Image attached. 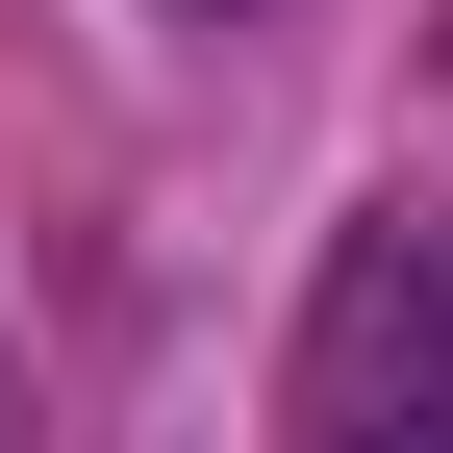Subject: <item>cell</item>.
<instances>
[{"label": "cell", "instance_id": "cell-1", "mask_svg": "<svg viewBox=\"0 0 453 453\" xmlns=\"http://www.w3.org/2000/svg\"><path fill=\"white\" fill-rule=\"evenodd\" d=\"M327 453H453V403H353V428H327Z\"/></svg>", "mask_w": 453, "mask_h": 453}, {"label": "cell", "instance_id": "cell-2", "mask_svg": "<svg viewBox=\"0 0 453 453\" xmlns=\"http://www.w3.org/2000/svg\"><path fill=\"white\" fill-rule=\"evenodd\" d=\"M0 453H26V353H0Z\"/></svg>", "mask_w": 453, "mask_h": 453}]
</instances>
